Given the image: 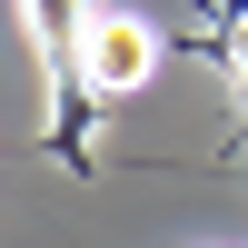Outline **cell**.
I'll use <instances>...</instances> for the list:
<instances>
[{
    "label": "cell",
    "instance_id": "1",
    "mask_svg": "<svg viewBox=\"0 0 248 248\" xmlns=\"http://www.w3.org/2000/svg\"><path fill=\"white\" fill-rule=\"evenodd\" d=\"M79 79H90L99 99H129V90H149V70H159V30L149 20H129V10H90V30H79Z\"/></svg>",
    "mask_w": 248,
    "mask_h": 248
},
{
    "label": "cell",
    "instance_id": "2",
    "mask_svg": "<svg viewBox=\"0 0 248 248\" xmlns=\"http://www.w3.org/2000/svg\"><path fill=\"white\" fill-rule=\"evenodd\" d=\"M90 10H99V0H20V20H30V40H40L50 60H70V50H79Z\"/></svg>",
    "mask_w": 248,
    "mask_h": 248
},
{
    "label": "cell",
    "instance_id": "3",
    "mask_svg": "<svg viewBox=\"0 0 248 248\" xmlns=\"http://www.w3.org/2000/svg\"><path fill=\"white\" fill-rule=\"evenodd\" d=\"M238 90H248V40H238Z\"/></svg>",
    "mask_w": 248,
    "mask_h": 248
}]
</instances>
